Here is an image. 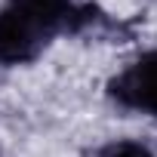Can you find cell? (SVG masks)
<instances>
[{
  "label": "cell",
  "instance_id": "2",
  "mask_svg": "<svg viewBox=\"0 0 157 157\" xmlns=\"http://www.w3.org/2000/svg\"><path fill=\"white\" fill-rule=\"evenodd\" d=\"M105 96L126 114L157 117V49L139 52L123 68H117L105 83Z\"/></svg>",
  "mask_w": 157,
  "mask_h": 157
},
{
  "label": "cell",
  "instance_id": "1",
  "mask_svg": "<svg viewBox=\"0 0 157 157\" xmlns=\"http://www.w3.org/2000/svg\"><path fill=\"white\" fill-rule=\"evenodd\" d=\"M86 10L77 0H0V68H28L65 34L77 31Z\"/></svg>",
  "mask_w": 157,
  "mask_h": 157
},
{
  "label": "cell",
  "instance_id": "4",
  "mask_svg": "<svg viewBox=\"0 0 157 157\" xmlns=\"http://www.w3.org/2000/svg\"><path fill=\"white\" fill-rule=\"evenodd\" d=\"M0 157H3V154H0Z\"/></svg>",
  "mask_w": 157,
  "mask_h": 157
},
{
  "label": "cell",
  "instance_id": "3",
  "mask_svg": "<svg viewBox=\"0 0 157 157\" xmlns=\"http://www.w3.org/2000/svg\"><path fill=\"white\" fill-rule=\"evenodd\" d=\"M90 157H157V151L136 136H120V139H108L99 148H93Z\"/></svg>",
  "mask_w": 157,
  "mask_h": 157
}]
</instances>
